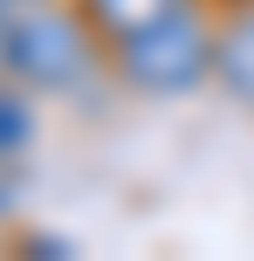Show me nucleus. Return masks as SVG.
<instances>
[{"label": "nucleus", "mask_w": 254, "mask_h": 261, "mask_svg": "<svg viewBox=\"0 0 254 261\" xmlns=\"http://www.w3.org/2000/svg\"><path fill=\"white\" fill-rule=\"evenodd\" d=\"M21 144H27V103L0 96V158H21Z\"/></svg>", "instance_id": "obj_5"}, {"label": "nucleus", "mask_w": 254, "mask_h": 261, "mask_svg": "<svg viewBox=\"0 0 254 261\" xmlns=\"http://www.w3.org/2000/svg\"><path fill=\"white\" fill-rule=\"evenodd\" d=\"M0 206H7V179H0Z\"/></svg>", "instance_id": "obj_7"}, {"label": "nucleus", "mask_w": 254, "mask_h": 261, "mask_svg": "<svg viewBox=\"0 0 254 261\" xmlns=\"http://www.w3.org/2000/svg\"><path fill=\"white\" fill-rule=\"evenodd\" d=\"M7 62L21 69L27 83L55 90V83H76V76H82V62H90V35H82L69 14H35V21L14 28Z\"/></svg>", "instance_id": "obj_2"}, {"label": "nucleus", "mask_w": 254, "mask_h": 261, "mask_svg": "<svg viewBox=\"0 0 254 261\" xmlns=\"http://www.w3.org/2000/svg\"><path fill=\"white\" fill-rule=\"evenodd\" d=\"M7 41H14V28H0V62H7Z\"/></svg>", "instance_id": "obj_6"}, {"label": "nucleus", "mask_w": 254, "mask_h": 261, "mask_svg": "<svg viewBox=\"0 0 254 261\" xmlns=\"http://www.w3.org/2000/svg\"><path fill=\"white\" fill-rule=\"evenodd\" d=\"M213 62H220V76L234 83V96H247V103H254V14L227 28V41H220Z\"/></svg>", "instance_id": "obj_3"}, {"label": "nucleus", "mask_w": 254, "mask_h": 261, "mask_svg": "<svg viewBox=\"0 0 254 261\" xmlns=\"http://www.w3.org/2000/svg\"><path fill=\"white\" fill-rule=\"evenodd\" d=\"M206 28L192 21L186 7H172V14H158L151 28H137V35H124V76L137 83V90H186V83H200V69H206Z\"/></svg>", "instance_id": "obj_1"}, {"label": "nucleus", "mask_w": 254, "mask_h": 261, "mask_svg": "<svg viewBox=\"0 0 254 261\" xmlns=\"http://www.w3.org/2000/svg\"><path fill=\"white\" fill-rule=\"evenodd\" d=\"M0 7H21V0H0Z\"/></svg>", "instance_id": "obj_8"}, {"label": "nucleus", "mask_w": 254, "mask_h": 261, "mask_svg": "<svg viewBox=\"0 0 254 261\" xmlns=\"http://www.w3.org/2000/svg\"><path fill=\"white\" fill-rule=\"evenodd\" d=\"M179 0H90V14L110 28V35H137V28H151L158 14H172Z\"/></svg>", "instance_id": "obj_4"}]
</instances>
